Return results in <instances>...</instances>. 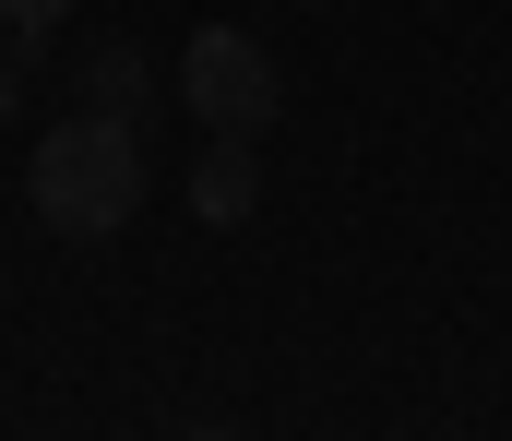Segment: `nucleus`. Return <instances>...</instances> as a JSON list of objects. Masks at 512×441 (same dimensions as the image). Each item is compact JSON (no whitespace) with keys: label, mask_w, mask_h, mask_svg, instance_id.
Segmentation results:
<instances>
[{"label":"nucleus","mask_w":512,"mask_h":441,"mask_svg":"<svg viewBox=\"0 0 512 441\" xmlns=\"http://www.w3.org/2000/svg\"><path fill=\"white\" fill-rule=\"evenodd\" d=\"M24 203H36L60 239H120L131 203H143V144H131V120L72 108V120L36 144V167H24Z\"/></svg>","instance_id":"f257e3e1"},{"label":"nucleus","mask_w":512,"mask_h":441,"mask_svg":"<svg viewBox=\"0 0 512 441\" xmlns=\"http://www.w3.org/2000/svg\"><path fill=\"white\" fill-rule=\"evenodd\" d=\"M179 96H191L203 132H262L286 108V72H274V48H262L251 24H203L191 60H179Z\"/></svg>","instance_id":"f03ea898"},{"label":"nucleus","mask_w":512,"mask_h":441,"mask_svg":"<svg viewBox=\"0 0 512 441\" xmlns=\"http://www.w3.org/2000/svg\"><path fill=\"white\" fill-rule=\"evenodd\" d=\"M262 132H215V144L191 155V215H203V227H239V215H251L262 203Z\"/></svg>","instance_id":"7ed1b4c3"},{"label":"nucleus","mask_w":512,"mask_h":441,"mask_svg":"<svg viewBox=\"0 0 512 441\" xmlns=\"http://www.w3.org/2000/svg\"><path fill=\"white\" fill-rule=\"evenodd\" d=\"M143 96H155V60H143L131 36H108V48L84 60V108H108V120H143Z\"/></svg>","instance_id":"20e7f679"},{"label":"nucleus","mask_w":512,"mask_h":441,"mask_svg":"<svg viewBox=\"0 0 512 441\" xmlns=\"http://www.w3.org/2000/svg\"><path fill=\"white\" fill-rule=\"evenodd\" d=\"M24 72H36V36H0V120L24 108Z\"/></svg>","instance_id":"39448f33"},{"label":"nucleus","mask_w":512,"mask_h":441,"mask_svg":"<svg viewBox=\"0 0 512 441\" xmlns=\"http://www.w3.org/2000/svg\"><path fill=\"white\" fill-rule=\"evenodd\" d=\"M0 24L12 36H48V24H72V0H0Z\"/></svg>","instance_id":"423d86ee"}]
</instances>
